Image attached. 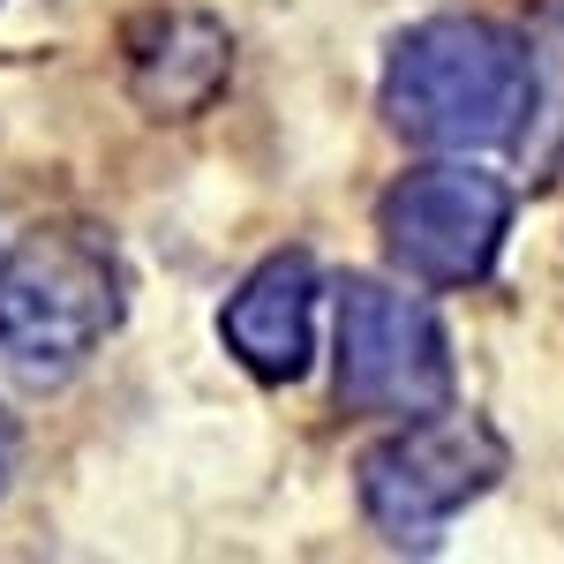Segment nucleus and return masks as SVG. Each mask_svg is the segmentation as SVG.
Segmentation results:
<instances>
[{"label":"nucleus","instance_id":"obj_2","mask_svg":"<svg viewBox=\"0 0 564 564\" xmlns=\"http://www.w3.org/2000/svg\"><path fill=\"white\" fill-rule=\"evenodd\" d=\"M121 324V257L98 226H39L0 257V369L23 384L76 377Z\"/></svg>","mask_w":564,"mask_h":564},{"label":"nucleus","instance_id":"obj_4","mask_svg":"<svg viewBox=\"0 0 564 564\" xmlns=\"http://www.w3.org/2000/svg\"><path fill=\"white\" fill-rule=\"evenodd\" d=\"M339 399L354 414H391L414 422L452 399V347L430 302L377 286V279H347L339 294Z\"/></svg>","mask_w":564,"mask_h":564},{"label":"nucleus","instance_id":"obj_9","mask_svg":"<svg viewBox=\"0 0 564 564\" xmlns=\"http://www.w3.org/2000/svg\"><path fill=\"white\" fill-rule=\"evenodd\" d=\"M8 475H15V422L0 414V489H8Z\"/></svg>","mask_w":564,"mask_h":564},{"label":"nucleus","instance_id":"obj_7","mask_svg":"<svg viewBox=\"0 0 564 564\" xmlns=\"http://www.w3.org/2000/svg\"><path fill=\"white\" fill-rule=\"evenodd\" d=\"M226 31L212 15H151L129 31V84L159 121H188L204 113L226 84Z\"/></svg>","mask_w":564,"mask_h":564},{"label":"nucleus","instance_id":"obj_6","mask_svg":"<svg viewBox=\"0 0 564 564\" xmlns=\"http://www.w3.org/2000/svg\"><path fill=\"white\" fill-rule=\"evenodd\" d=\"M308 324H316V263L302 249L257 263L249 286L218 316L226 347L241 354V369H257L263 384H294L308 369Z\"/></svg>","mask_w":564,"mask_h":564},{"label":"nucleus","instance_id":"obj_5","mask_svg":"<svg viewBox=\"0 0 564 564\" xmlns=\"http://www.w3.org/2000/svg\"><path fill=\"white\" fill-rule=\"evenodd\" d=\"M505 226H512V188L481 166H422L391 181L377 204L391 263L422 286H475L505 249Z\"/></svg>","mask_w":564,"mask_h":564},{"label":"nucleus","instance_id":"obj_1","mask_svg":"<svg viewBox=\"0 0 564 564\" xmlns=\"http://www.w3.org/2000/svg\"><path fill=\"white\" fill-rule=\"evenodd\" d=\"M534 76L527 39L481 15H430L384 61V121L430 151H481L520 129Z\"/></svg>","mask_w":564,"mask_h":564},{"label":"nucleus","instance_id":"obj_3","mask_svg":"<svg viewBox=\"0 0 564 564\" xmlns=\"http://www.w3.org/2000/svg\"><path fill=\"white\" fill-rule=\"evenodd\" d=\"M497 475H505V436L481 414L436 406L361 459V512L391 542H436V527L467 512Z\"/></svg>","mask_w":564,"mask_h":564},{"label":"nucleus","instance_id":"obj_8","mask_svg":"<svg viewBox=\"0 0 564 564\" xmlns=\"http://www.w3.org/2000/svg\"><path fill=\"white\" fill-rule=\"evenodd\" d=\"M527 76H534V98H527V113L542 121V159H550V143L564 129V0H534V23H527Z\"/></svg>","mask_w":564,"mask_h":564}]
</instances>
